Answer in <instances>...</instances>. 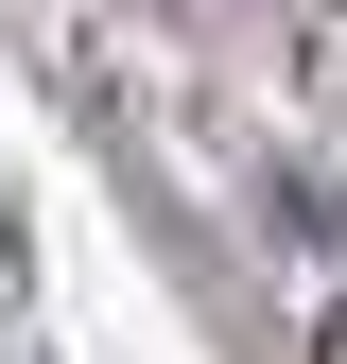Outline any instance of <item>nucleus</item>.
<instances>
[{
  "label": "nucleus",
  "instance_id": "f257e3e1",
  "mask_svg": "<svg viewBox=\"0 0 347 364\" xmlns=\"http://www.w3.org/2000/svg\"><path fill=\"white\" fill-rule=\"evenodd\" d=\"M313 364H347V312H330V330H313Z\"/></svg>",
  "mask_w": 347,
  "mask_h": 364
}]
</instances>
